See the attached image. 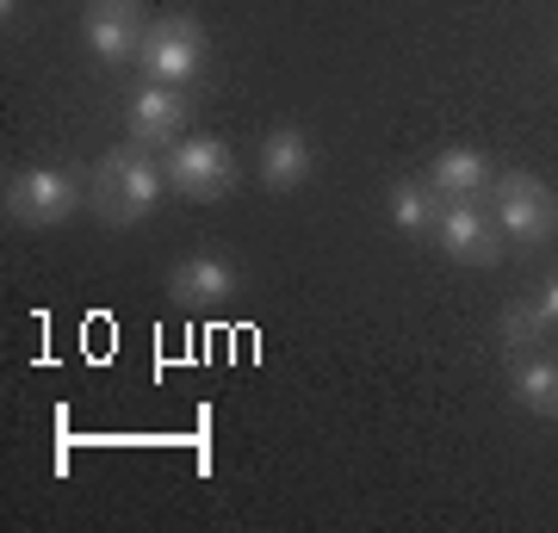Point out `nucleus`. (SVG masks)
Segmentation results:
<instances>
[{"label":"nucleus","instance_id":"8","mask_svg":"<svg viewBox=\"0 0 558 533\" xmlns=\"http://www.w3.org/2000/svg\"><path fill=\"white\" fill-rule=\"evenodd\" d=\"M81 32H87V50H94L100 62H112V69H119V62H137L143 38H149L137 0H87Z\"/></svg>","mask_w":558,"mask_h":533},{"label":"nucleus","instance_id":"15","mask_svg":"<svg viewBox=\"0 0 558 533\" xmlns=\"http://www.w3.org/2000/svg\"><path fill=\"white\" fill-rule=\"evenodd\" d=\"M539 311L553 316V329H558V274H553V279H546V292H539Z\"/></svg>","mask_w":558,"mask_h":533},{"label":"nucleus","instance_id":"3","mask_svg":"<svg viewBox=\"0 0 558 533\" xmlns=\"http://www.w3.org/2000/svg\"><path fill=\"white\" fill-rule=\"evenodd\" d=\"M161 174H168V193L193 198V205H211V198H223L236 186V156L218 137H180L161 156Z\"/></svg>","mask_w":558,"mask_h":533},{"label":"nucleus","instance_id":"1","mask_svg":"<svg viewBox=\"0 0 558 533\" xmlns=\"http://www.w3.org/2000/svg\"><path fill=\"white\" fill-rule=\"evenodd\" d=\"M161 186H168L161 161L143 143H124L94 174V211H100V223H137L161 205Z\"/></svg>","mask_w":558,"mask_h":533},{"label":"nucleus","instance_id":"10","mask_svg":"<svg viewBox=\"0 0 558 533\" xmlns=\"http://www.w3.org/2000/svg\"><path fill=\"white\" fill-rule=\"evenodd\" d=\"M242 286L236 261H223L218 249H199V255H186L174 267V298L186 311H211V304H230Z\"/></svg>","mask_w":558,"mask_h":533},{"label":"nucleus","instance_id":"6","mask_svg":"<svg viewBox=\"0 0 558 533\" xmlns=\"http://www.w3.org/2000/svg\"><path fill=\"white\" fill-rule=\"evenodd\" d=\"M205 62V32L199 20H186V13H161L156 25H149V38H143V81H161V87H186V81L199 75Z\"/></svg>","mask_w":558,"mask_h":533},{"label":"nucleus","instance_id":"12","mask_svg":"<svg viewBox=\"0 0 558 533\" xmlns=\"http://www.w3.org/2000/svg\"><path fill=\"white\" fill-rule=\"evenodd\" d=\"M428 186H435L440 198H484L490 193V161L478 156V149H465V143H453V149H440L435 161H428Z\"/></svg>","mask_w":558,"mask_h":533},{"label":"nucleus","instance_id":"7","mask_svg":"<svg viewBox=\"0 0 558 533\" xmlns=\"http://www.w3.org/2000/svg\"><path fill=\"white\" fill-rule=\"evenodd\" d=\"M186 112H193V99L180 94V87L143 81L137 94L124 99V137L143 143V149H174L186 137Z\"/></svg>","mask_w":558,"mask_h":533},{"label":"nucleus","instance_id":"4","mask_svg":"<svg viewBox=\"0 0 558 533\" xmlns=\"http://www.w3.org/2000/svg\"><path fill=\"white\" fill-rule=\"evenodd\" d=\"M81 180L69 168H20L7 180V218L25 223V230H50V223L75 218L81 211Z\"/></svg>","mask_w":558,"mask_h":533},{"label":"nucleus","instance_id":"9","mask_svg":"<svg viewBox=\"0 0 558 533\" xmlns=\"http://www.w3.org/2000/svg\"><path fill=\"white\" fill-rule=\"evenodd\" d=\"M311 174H317V143L304 137L299 124H279V131L260 137V186L267 193H292Z\"/></svg>","mask_w":558,"mask_h":533},{"label":"nucleus","instance_id":"2","mask_svg":"<svg viewBox=\"0 0 558 533\" xmlns=\"http://www.w3.org/2000/svg\"><path fill=\"white\" fill-rule=\"evenodd\" d=\"M490 198H497V230L515 249H546L553 242V230H558V205H553V193L539 186L534 174H521V168H509V174H497L490 180Z\"/></svg>","mask_w":558,"mask_h":533},{"label":"nucleus","instance_id":"11","mask_svg":"<svg viewBox=\"0 0 558 533\" xmlns=\"http://www.w3.org/2000/svg\"><path fill=\"white\" fill-rule=\"evenodd\" d=\"M515 366H509V391H515V403L527 415H546V422H558V360L546 354V348H527V354H509Z\"/></svg>","mask_w":558,"mask_h":533},{"label":"nucleus","instance_id":"13","mask_svg":"<svg viewBox=\"0 0 558 533\" xmlns=\"http://www.w3.org/2000/svg\"><path fill=\"white\" fill-rule=\"evenodd\" d=\"M385 211H391V230H403V237H435L440 193L428 186V180H391Z\"/></svg>","mask_w":558,"mask_h":533},{"label":"nucleus","instance_id":"14","mask_svg":"<svg viewBox=\"0 0 558 533\" xmlns=\"http://www.w3.org/2000/svg\"><path fill=\"white\" fill-rule=\"evenodd\" d=\"M497 336L509 354H527V348H546V336H553V316L539 311V298L527 304V298H509V311L497 316Z\"/></svg>","mask_w":558,"mask_h":533},{"label":"nucleus","instance_id":"5","mask_svg":"<svg viewBox=\"0 0 558 533\" xmlns=\"http://www.w3.org/2000/svg\"><path fill=\"white\" fill-rule=\"evenodd\" d=\"M428 242L447 261H459V267H497L502 261V230L478 198H440V218Z\"/></svg>","mask_w":558,"mask_h":533}]
</instances>
